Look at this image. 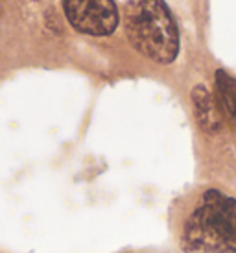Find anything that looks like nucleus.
<instances>
[{
  "label": "nucleus",
  "mask_w": 236,
  "mask_h": 253,
  "mask_svg": "<svg viewBox=\"0 0 236 253\" xmlns=\"http://www.w3.org/2000/svg\"><path fill=\"white\" fill-rule=\"evenodd\" d=\"M216 89L222 109L236 122V80L227 72H216Z\"/></svg>",
  "instance_id": "5"
},
{
  "label": "nucleus",
  "mask_w": 236,
  "mask_h": 253,
  "mask_svg": "<svg viewBox=\"0 0 236 253\" xmlns=\"http://www.w3.org/2000/svg\"><path fill=\"white\" fill-rule=\"evenodd\" d=\"M124 28L142 56L155 63H172L179 54V32L164 0H125Z\"/></svg>",
  "instance_id": "1"
},
{
  "label": "nucleus",
  "mask_w": 236,
  "mask_h": 253,
  "mask_svg": "<svg viewBox=\"0 0 236 253\" xmlns=\"http://www.w3.org/2000/svg\"><path fill=\"white\" fill-rule=\"evenodd\" d=\"M192 104H194L197 124L201 126L203 131L216 133L222 126V120H220V111H218V106H216V100L212 98V94H210L207 87H203V85L194 87Z\"/></svg>",
  "instance_id": "4"
},
{
  "label": "nucleus",
  "mask_w": 236,
  "mask_h": 253,
  "mask_svg": "<svg viewBox=\"0 0 236 253\" xmlns=\"http://www.w3.org/2000/svg\"><path fill=\"white\" fill-rule=\"evenodd\" d=\"M181 240L188 253H236V200L207 190L183 225Z\"/></svg>",
  "instance_id": "2"
},
{
  "label": "nucleus",
  "mask_w": 236,
  "mask_h": 253,
  "mask_svg": "<svg viewBox=\"0 0 236 253\" xmlns=\"http://www.w3.org/2000/svg\"><path fill=\"white\" fill-rule=\"evenodd\" d=\"M69 22L87 36H111L118 26L115 0H63Z\"/></svg>",
  "instance_id": "3"
}]
</instances>
